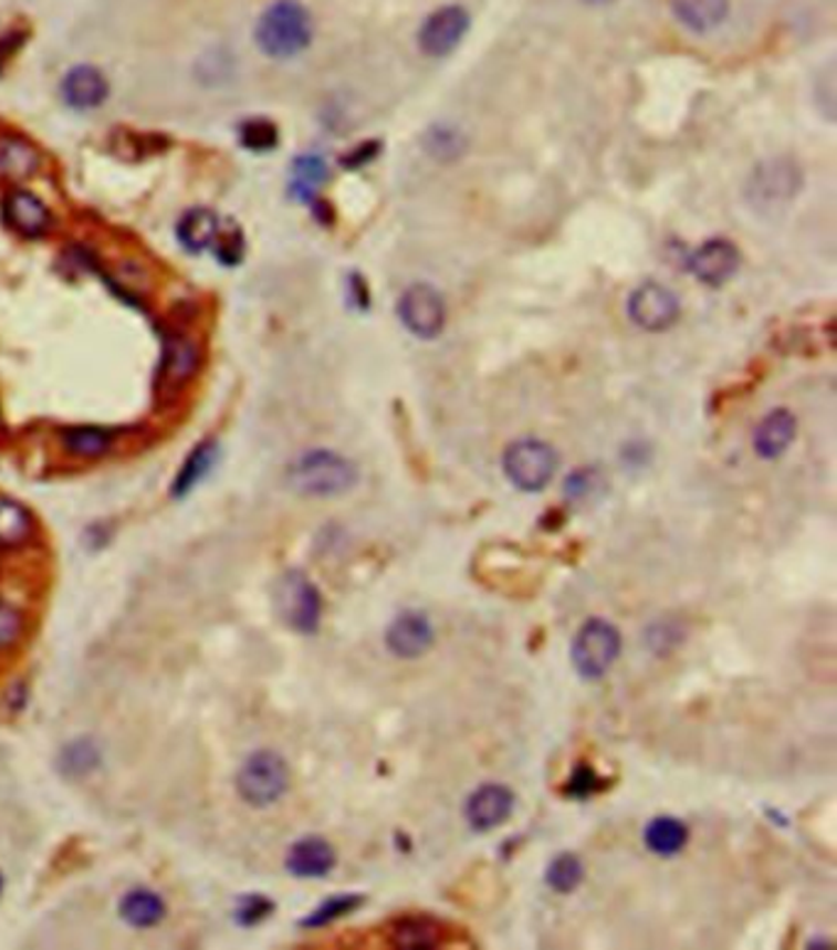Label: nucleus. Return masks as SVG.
I'll list each match as a JSON object with an SVG mask.
<instances>
[{
  "instance_id": "1",
  "label": "nucleus",
  "mask_w": 837,
  "mask_h": 950,
  "mask_svg": "<svg viewBox=\"0 0 837 950\" xmlns=\"http://www.w3.org/2000/svg\"><path fill=\"white\" fill-rule=\"evenodd\" d=\"M359 482V469L334 450H307L287 467V484L297 494L332 499L352 491Z\"/></svg>"
},
{
  "instance_id": "2",
  "label": "nucleus",
  "mask_w": 837,
  "mask_h": 950,
  "mask_svg": "<svg viewBox=\"0 0 837 950\" xmlns=\"http://www.w3.org/2000/svg\"><path fill=\"white\" fill-rule=\"evenodd\" d=\"M255 42L273 60H290L312 42V18L300 0H275L255 22Z\"/></svg>"
},
{
  "instance_id": "3",
  "label": "nucleus",
  "mask_w": 837,
  "mask_h": 950,
  "mask_svg": "<svg viewBox=\"0 0 837 950\" xmlns=\"http://www.w3.org/2000/svg\"><path fill=\"white\" fill-rule=\"evenodd\" d=\"M290 786V769L285 759L271 752V749H261V752L251 754L241 764L237 774V789L239 796L255 808L273 806V803L285 796Z\"/></svg>"
},
{
  "instance_id": "4",
  "label": "nucleus",
  "mask_w": 837,
  "mask_h": 950,
  "mask_svg": "<svg viewBox=\"0 0 837 950\" xmlns=\"http://www.w3.org/2000/svg\"><path fill=\"white\" fill-rule=\"evenodd\" d=\"M621 654V634L607 619H589L575 634L571 646L573 668L579 678L599 680L609 674Z\"/></svg>"
},
{
  "instance_id": "5",
  "label": "nucleus",
  "mask_w": 837,
  "mask_h": 950,
  "mask_svg": "<svg viewBox=\"0 0 837 950\" xmlns=\"http://www.w3.org/2000/svg\"><path fill=\"white\" fill-rule=\"evenodd\" d=\"M501 467H504V474L513 487L526 491V494H535L553 482L557 472V452L548 442L523 438L506 447Z\"/></svg>"
},
{
  "instance_id": "6",
  "label": "nucleus",
  "mask_w": 837,
  "mask_h": 950,
  "mask_svg": "<svg viewBox=\"0 0 837 950\" xmlns=\"http://www.w3.org/2000/svg\"><path fill=\"white\" fill-rule=\"evenodd\" d=\"M275 612L297 634H315L322 622V597L315 583L300 570H287L275 583Z\"/></svg>"
},
{
  "instance_id": "7",
  "label": "nucleus",
  "mask_w": 837,
  "mask_h": 950,
  "mask_svg": "<svg viewBox=\"0 0 837 950\" xmlns=\"http://www.w3.org/2000/svg\"><path fill=\"white\" fill-rule=\"evenodd\" d=\"M398 317L404 327L420 340H435L444 330L442 295L428 283L410 285L398 300Z\"/></svg>"
},
{
  "instance_id": "8",
  "label": "nucleus",
  "mask_w": 837,
  "mask_h": 950,
  "mask_svg": "<svg viewBox=\"0 0 837 950\" xmlns=\"http://www.w3.org/2000/svg\"><path fill=\"white\" fill-rule=\"evenodd\" d=\"M629 317L646 332L671 330L680 317V303L671 288L656 281L641 283L629 297Z\"/></svg>"
},
{
  "instance_id": "9",
  "label": "nucleus",
  "mask_w": 837,
  "mask_h": 950,
  "mask_svg": "<svg viewBox=\"0 0 837 950\" xmlns=\"http://www.w3.org/2000/svg\"><path fill=\"white\" fill-rule=\"evenodd\" d=\"M801 189V170L788 160H768L758 165L750 185H746V197L756 207H778L788 205Z\"/></svg>"
},
{
  "instance_id": "10",
  "label": "nucleus",
  "mask_w": 837,
  "mask_h": 950,
  "mask_svg": "<svg viewBox=\"0 0 837 950\" xmlns=\"http://www.w3.org/2000/svg\"><path fill=\"white\" fill-rule=\"evenodd\" d=\"M435 639V627L426 612L420 609H404L400 614H396L394 622L386 627L384 634V644L388 648V654H394L396 658H404V661H412V658L426 656Z\"/></svg>"
},
{
  "instance_id": "11",
  "label": "nucleus",
  "mask_w": 837,
  "mask_h": 950,
  "mask_svg": "<svg viewBox=\"0 0 837 950\" xmlns=\"http://www.w3.org/2000/svg\"><path fill=\"white\" fill-rule=\"evenodd\" d=\"M516 811V793L504 784L479 786L464 803V821L474 833H491Z\"/></svg>"
},
{
  "instance_id": "12",
  "label": "nucleus",
  "mask_w": 837,
  "mask_h": 950,
  "mask_svg": "<svg viewBox=\"0 0 837 950\" xmlns=\"http://www.w3.org/2000/svg\"><path fill=\"white\" fill-rule=\"evenodd\" d=\"M470 30V15L460 6H444L422 22L418 32V44L428 58H444L450 54L457 44Z\"/></svg>"
},
{
  "instance_id": "13",
  "label": "nucleus",
  "mask_w": 837,
  "mask_h": 950,
  "mask_svg": "<svg viewBox=\"0 0 837 950\" xmlns=\"http://www.w3.org/2000/svg\"><path fill=\"white\" fill-rule=\"evenodd\" d=\"M742 255L736 246L728 239H710L690 255V271L700 283L710 288H720L740 271Z\"/></svg>"
},
{
  "instance_id": "14",
  "label": "nucleus",
  "mask_w": 837,
  "mask_h": 950,
  "mask_svg": "<svg viewBox=\"0 0 837 950\" xmlns=\"http://www.w3.org/2000/svg\"><path fill=\"white\" fill-rule=\"evenodd\" d=\"M337 867V853L329 841L320 835H307L293 843L285 855V869L297 879H322Z\"/></svg>"
},
{
  "instance_id": "15",
  "label": "nucleus",
  "mask_w": 837,
  "mask_h": 950,
  "mask_svg": "<svg viewBox=\"0 0 837 950\" xmlns=\"http://www.w3.org/2000/svg\"><path fill=\"white\" fill-rule=\"evenodd\" d=\"M3 215L10 227L28 239L44 237L52 227L50 209L42 205V199L25 192V189H15L6 197Z\"/></svg>"
},
{
  "instance_id": "16",
  "label": "nucleus",
  "mask_w": 837,
  "mask_h": 950,
  "mask_svg": "<svg viewBox=\"0 0 837 950\" xmlns=\"http://www.w3.org/2000/svg\"><path fill=\"white\" fill-rule=\"evenodd\" d=\"M388 941L400 950H426L448 941V931H444L442 921L432 919V916L412 914L398 921H390Z\"/></svg>"
},
{
  "instance_id": "17",
  "label": "nucleus",
  "mask_w": 837,
  "mask_h": 950,
  "mask_svg": "<svg viewBox=\"0 0 837 950\" xmlns=\"http://www.w3.org/2000/svg\"><path fill=\"white\" fill-rule=\"evenodd\" d=\"M796 416L786 408H776L764 416L754 430V452L764 460H776L784 455L796 438Z\"/></svg>"
},
{
  "instance_id": "18",
  "label": "nucleus",
  "mask_w": 837,
  "mask_h": 950,
  "mask_svg": "<svg viewBox=\"0 0 837 950\" xmlns=\"http://www.w3.org/2000/svg\"><path fill=\"white\" fill-rule=\"evenodd\" d=\"M62 96L64 102L76 111H92L102 106L108 96V84L106 76L96 70V66H74L72 72H66L62 82Z\"/></svg>"
},
{
  "instance_id": "19",
  "label": "nucleus",
  "mask_w": 837,
  "mask_h": 950,
  "mask_svg": "<svg viewBox=\"0 0 837 950\" xmlns=\"http://www.w3.org/2000/svg\"><path fill=\"white\" fill-rule=\"evenodd\" d=\"M690 841L688 825L673 815H658L644 828V845L656 857H676Z\"/></svg>"
},
{
  "instance_id": "20",
  "label": "nucleus",
  "mask_w": 837,
  "mask_h": 950,
  "mask_svg": "<svg viewBox=\"0 0 837 950\" xmlns=\"http://www.w3.org/2000/svg\"><path fill=\"white\" fill-rule=\"evenodd\" d=\"M199 366V352L192 340L180 337H167L165 342V356H163V386L172 388L185 384L189 376L197 372Z\"/></svg>"
},
{
  "instance_id": "21",
  "label": "nucleus",
  "mask_w": 837,
  "mask_h": 950,
  "mask_svg": "<svg viewBox=\"0 0 837 950\" xmlns=\"http://www.w3.org/2000/svg\"><path fill=\"white\" fill-rule=\"evenodd\" d=\"M680 25L693 32H710L730 13V0H671Z\"/></svg>"
},
{
  "instance_id": "22",
  "label": "nucleus",
  "mask_w": 837,
  "mask_h": 950,
  "mask_svg": "<svg viewBox=\"0 0 837 950\" xmlns=\"http://www.w3.org/2000/svg\"><path fill=\"white\" fill-rule=\"evenodd\" d=\"M219 227L221 221L215 211H209L205 207L189 209L180 219V223H177V239H180V243L189 253H202L209 249V246H215Z\"/></svg>"
},
{
  "instance_id": "23",
  "label": "nucleus",
  "mask_w": 837,
  "mask_h": 950,
  "mask_svg": "<svg viewBox=\"0 0 837 950\" xmlns=\"http://www.w3.org/2000/svg\"><path fill=\"white\" fill-rule=\"evenodd\" d=\"M217 460H219V445L215 440H205L202 445H197L175 477L172 497L175 499L187 497L189 491H192L211 472V469H215Z\"/></svg>"
},
{
  "instance_id": "24",
  "label": "nucleus",
  "mask_w": 837,
  "mask_h": 950,
  "mask_svg": "<svg viewBox=\"0 0 837 950\" xmlns=\"http://www.w3.org/2000/svg\"><path fill=\"white\" fill-rule=\"evenodd\" d=\"M40 167V153L35 145L20 138H6L0 140V175L8 180H28L30 175H35Z\"/></svg>"
},
{
  "instance_id": "25",
  "label": "nucleus",
  "mask_w": 837,
  "mask_h": 950,
  "mask_svg": "<svg viewBox=\"0 0 837 950\" xmlns=\"http://www.w3.org/2000/svg\"><path fill=\"white\" fill-rule=\"evenodd\" d=\"M121 916L136 929H150L165 919V901L150 889H133L121 901Z\"/></svg>"
},
{
  "instance_id": "26",
  "label": "nucleus",
  "mask_w": 837,
  "mask_h": 950,
  "mask_svg": "<svg viewBox=\"0 0 837 950\" xmlns=\"http://www.w3.org/2000/svg\"><path fill=\"white\" fill-rule=\"evenodd\" d=\"M32 531H35L32 513L15 499L0 497V545L25 543Z\"/></svg>"
},
{
  "instance_id": "27",
  "label": "nucleus",
  "mask_w": 837,
  "mask_h": 950,
  "mask_svg": "<svg viewBox=\"0 0 837 950\" xmlns=\"http://www.w3.org/2000/svg\"><path fill=\"white\" fill-rule=\"evenodd\" d=\"M327 177V165L317 155H303L293 165V177H290V192L303 202H310L317 195L320 185Z\"/></svg>"
},
{
  "instance_id": "28",
  "label": "nucleus",
  "mask_w": 837,
  "mask_h": 950,
  "mask_svg": "<svg viewBox=\"0 0 837 950\" xmlns=\"http://www.w3.org/2000/svg\"><path fill=\"white\" fill-rule=\"evenodd\" d=\"M111 442H114L111 432L102 428H70L62 432L64 450L74 457H86V460L106 455L111 450Z\"/></svg>"
},
{
  "instance_id": "29",
  "label": "nucleus",
  "mask_w": 837,
  "mask_h": 950,
  "mask_svg": "<svg viewBox=\"0 0 837 950\" xmlns=\"http://www.w3.org/2000/svg\"><path fill=\"white\" fill-rule=\"evenodd\" d=\"M585 867L583 859L575 853H561L551 859L548 869H545V885H548L557 894H571L579 885H583Z\"/></svg>"
},
{
  "instance_id": "30",
  "label": "nucleus",
  "mask_w": 837,
  "mask_h": 950,
  "mask_svg": "<svg viewBox=\"0 0 837 950\" xmlns=\"http://www.w3.org/2000/svg\"><path fill=\"white\" fill-rule=\"evenodd\" d=\"M102 762V754L92 740H76L66 744L60 754V769L66 776H86Z\"/></svg>"
},
{
  "instance_id": "31",
  "label": "nucleus",
  "mask_w": 837,
  "mask_h": 950,
  "mask_svg": "<svg viewBox=\"0 0 837 950\" xmlns=\"http://www.w3.org/2000/svg\"><path fill=\"white\" fill-rule=\"evenodd\" d=\"M364 904L362 894H337V897H329L320 904V907L312 911L307 919L303 921V926L307 929H320V926H329L342 916H347L352 911H356Z\"/></svg>"
},
{
  "instance_id": "32",
  "label": "nucleus",
  "mask_w": 837,
  "mask_h": 950,
  "mask_svg": "<svg viewBox=\"0 0 837 950\" xmlns=\"http://www.w3.org/2000/svg\"><path fill=\"white\" fill-rule=\"evenodd\" d=\"M601 789H605V781L599 779L597 771L593 766H589V764H577L573 769L571 779H567L565 784H563L565 796L567 798H575V801L593 798L595 793H599Z\"/></svg>"
},
{
  "instance_id": "33",
  "label": "nucleus",
  "mask_w": 837,
  "mask_h": 950,
  "mask_svg": "<svg viewBox=\"0 0 837 950\" xmlns=\"http://www.w3.org/2000/svg\"><path fill=\"white\" fill-rule=\"evenodd\" d=\"M239 138L243 143V148L265 153V150H271L278 145V128L273 126L271 121L253 118V121L243 123L241 131H239Z\"/></svg>"
},
{
  "instance_id": "34",
  "label": "nucleus",
  "mask_w": 837,
  "mask_h": 950,
  "mask_svg": "<svg viewBox=\"0 0 837 950\" xmlns=\"http://www.w3.org/2000/svg\"><path fill=\"white\" fill-rule=\"evenodd\" d=\"M426 145H428L430 155H435V158L444 160V163L457 160L464 150V140H462L460 133L452 131V128H442V126H435L428 133Z\"/></svg>"
},
{
  "instance_id": "35",
  "label": "nucleus",
  "mask_w": 837,
  "mask_h": 950,
  "mask_svg": "<svg viewBox=\"0 0 837 950\" xmlns=\"http://www.w3.org/2000/svg\"><path fill=\"white\" fill-rule=\"evenodd\" d=\"M273 909H275L273 901L268 897H261V894H245V897L237 901L233 919H237L241 926H259L273 914Z\"/></svg>"
},
{
  "instance_id": "36",
  "label": "nucleus",
  "mask_w": 837,
  "mask_h": 950,
  "mask_svg": "<svg viewBox=\"0 0 837 950\" xmlns=\"http://www.w3.org/2000/svg\"><path fill=\"white\" fill-rule=\"evenodd\" d=\"M215 246H217V255H219V261H224V263H239L241 261V255H243V237H241V229L237 227V223H227L224 229L219 227V233H217V239H215Z\"/></svg>"
},
{
  "instance_id": "37",
  "label": "nucleus",
  "mask_w": 837,
  "mask_h": 950,
  "mask_svg": "<svg viewBox=\"0 0 837 950\" xmlns=\"http://www.w3.org/2000/svg\"><path fill=\"white\" fill-rule=\"evenodd\" d=\"M22 634V617L15 607L0 602V651L13 646Z\"/></svg>"
},
{
  "instance_id": "38",
  "label": "nucleus",
  "mask_w": 837,
  "mask_h": 950,
  "mask_svg": "<svg viewBox=\"0 0 837 950\" xmlns=\"http://www.w3.org/2000/svg\"><path fill=\"white\" fill-rule=\"evenodd\" d=\"M567 497L575 501H583L589 494H595L599 487V477L595 469H577L571 477H567Z\"/></svg>"
},
{
  "instance_id": "39",
  "label": "nucleus",
  "mask_w": 837,
  "mask_h": 950,
  "mask_svg": "<svg viewBox=\"0 0 837 950\" xmlns=\"http://www.w3.org/2000/svg\"><path fill=\"white\" fill-rule=\"evenodd\" d=\"M376 150H378V148H376V143L368 145V150H366V145H362V148L356 150V153L352 155V158H344V165H347V163H349L352 167H354V165H364L368 158H372V155H376Z\"/></svg>"
},
{
  "instance_id": "40",
  "label": "nucleus",
  "mask_w": 837,
  "mask_h": 950,
  "mask_svg": "<svg viewBox=\"0 0 837 950\" xmlns=\"http://www.w3.org/2000/svg\"><path fill=\"white\" fill-rule=\"evenodd\" d=\"M585 3H589V6H609V3H614V0H585Z\"/></svg>"
},
{
  "instance_id": "41",
  "label": "nucleus",
  "mask_w": 837,
  "mask_h": 950,
  "mask_svg": "<svg viewBox=\"0 0 837 950\" xmlns=\"http://www.w3.org/2000/svg\"><path fill=\"white\" fill-rule=\"evenodd\" d=\"M0 891H3V877H0Z\"/></svg>"
}]
</instances>
